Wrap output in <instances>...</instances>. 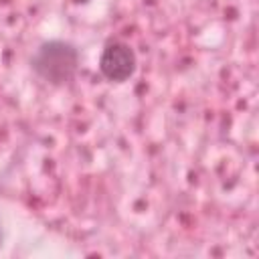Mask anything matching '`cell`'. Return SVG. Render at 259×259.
<instances>
[{
	"instance_id": "6da1fadb",
	"label": "cell",
	"mask_w": 259,
	"mask_h": 259,
	"mask_svg": "<svg viewBox=\"0 0 259 259\" xmlns=\"http://www.w3.org/2000/svg\"><path fill=\"white\" fill-rule=\"evenodd\" d=\"M34 75L51 85H65L79 67V51L67 40H45L30 59Z\"/></svg>"
},
{
	"instance_id": "7a4b0ae2",
	"label": "cell",
	"mask_w": 259,
	"mask_h": 259,
	"mask_svg": "<svg viewBox=\"0 0 259 259\" xmlns=\"http://www.w3.org/2000/svg\"><path fill=\"white\" fill-rule=\"evenodd\" d=\"M136 53L125 42H111L103 49L99 59V71L113 83H123L136 73Z\"/></svg>"
},
{
	"instance_id": "3957f363",
	"label": "cell",
	"mask_w": 259,
	"mask_h": 259,
	"mask_svg": "<svg viewBox=\"0 0 259 259\" xmlns=\"http://www.w3.org/2000/svg\"><path fill=\"white\" fill-rule=\"evenodd\" d=\"M0 241H2V233H0Z\"/></svg>"
}]
</instances>
